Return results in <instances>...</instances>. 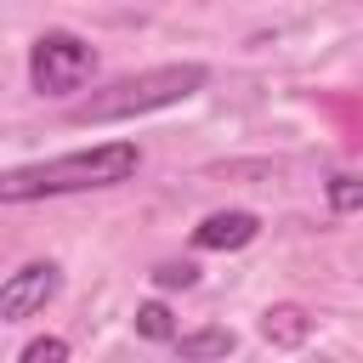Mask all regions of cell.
<instances>
[{"instance_id":"cell-3","label":"cell","mask_w":363,"mask_h":363,"mask_svg":"<svg viewBox=\"0 0 363 363\" xmlns=\"http://www.w3.org/2000/svg\"><path fill=\"white\" fill-rule=\"evenodd\" d=\"M91 68H96V51H91L79 34H68V28H45V34L28 45V79H34L40 96H68V91H79V85L91 79Z\"/></svg>"},{"instance_id":"cell-1","label":"cell","mask_w":363,"mask_h":363,"mask_svg":"<svg viewBox=\"0 0 363 363\" xmlns=\"http://www.w3.org/2000/svg\"><path fill=\"white\" fill-rule=\"evenodd\" d=\"M136 170H142V147H136V142H102V147H79V153H57V159L6 170V176H0V199H6V204H28V199L91 193V187L130 182Z\"/></svg>"},{"instance_id":"cell-7","label":"cell","mask_w":363,"mask_h":363,"mask_svg":"<svg viewBox=\"0 0 363 363\" xmlns=\"http://www.w3.org/2000/svg\"><path fill=\"white\" fill-rule=\"evenodd\" d=\"M233 346H238V335H233V329H221V323L193 329V335H182V340H176V352H182L187 363H216V357H227Z\"/></svg>"},{"instance_id":"cell-9","label":"cell","mask_w":363,"mask_h":363,"mask_svg":"<svg viewBox=\"0 0 363 363\" xmlns=\"http://www.w3.org/2000/svg\"><path fill=\"white\" fill-rule=\"evenodd\" d=\"M323 199H329V210H335V216H352V210H363V176H352V170L329 176V182H323Z\"/></svg>"},{"instance_id":"cell-6","label":"cell","mask_w":363,"mask_h":363,"mask_svg":"<svg viewBox=\"0 0 363 363\" xmlns=\"http://www.w3.org/2000/svg\"><path fill=\"white\" fill-rule=\"evenodd\" d=\"M306 335H312V318H306V306L284 301V306H267V312H261V340H267V346H278V352H295V346H306Z\"/></svg>"},{"instance_id":"cell-8","label":"cell","mask_w":363,"mask_h":363,"mask_svg":"<svg viewBox=\"0 0 363 363\" xmlns=\"http://www.w3.org/2000/svg\"><path fill=\"white\" fill-rule=\"evenodd\" d=\"M136 335H142V340H170V346L182 340V335H176V318H170L164 301H142V306H136Z\"/></svg>"},{"instance_id":"cell-2","label":"cell","mask_w":363,"mask_h":363,"mask_svg":"<svg viewBox=\"0 0 363 363\" xmlns=\"http://www.w3.org/2000/svg\"><path fill=\"white\" fill-rule=\"evenodd\" d=\"M204 79H210L204 62H164V68H147V74H130V79H113V85L91 91L85 102H74V119L79 125L142 119V113H159V108L187 102L193 91H204Z\"/></svg>"},{"instance_id":"cell-5","label":"cell","mask_w":363,"mask_h":363,"mask_svg":"<svg viewBox=\"0 0 363 363\" xmlns=\"http://www.w3.org/2000/svg\"><path fill=\"white\" fill-rule=\"evenodd\" d=\"M261 238V216L255 210H216L193 227V250H244Z\"/></svg>"},{"instance_id":"cell-10","label":"cell","mask_w":363,"mask_h":363,"mask_svg":"<svg viewBox=\"0 0 363 363\" xmlns=\"http://www.w3.org/2000/svg\"><path fill=\"white\" fill-rule=\"evenodd\" d=\"M17 363H68V340L62 335H40L17 352Z\"/></svg>"},{"instance_id":"cell-11","label":"cell","mask_w":363,"mask_h":363,"mask_svg":"<svg viewBox=\"0 0 363 363\" xmlns=\"http://www.w3.org/2000/svg\"><path fill=\"white\" fill-rule=\"evenodd\" d=\"M153 284L159 289H193L199 284V267L193 261H164V267H153Z\"/></svg>"},{"instance_id":"cell-4","label":"cell","mask_w":363,"mask_h":363,"mask_svg":"<svg viewBox=\"0 0 363 363\" xmlns=\"http://www.w3.org/2000/svg\"><path fill=\"white\" fill-rule=\"evenodd\" d=\"M57 289H62V267H57V261H23V267L6 272V284H0V318H6V323H23V318L45 312V306L57 301Z\"/></svg>"}]
</instances>
